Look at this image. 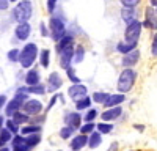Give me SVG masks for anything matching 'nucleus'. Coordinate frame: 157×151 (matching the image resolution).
I'll return each instance as SVG.
<instances>
[{"mask_svg":"<svg viewBox=\"0 0 157 151\" xmlns=\"http://www.w3.org/2000/svg\"><path fill=\"white\" fill-rule=\"evenodd\" d=\"M137 79H138V72L135 68H121L120 74H118V80H116V91L127 95L135 87Z\"/></svg>","mask_w":157,"mask_h":151,"instance_id":"obj_1","label":"nucleus"},{"mask_svg":"<svg viewBox=\"0 0 157 151\" xmlns=\"http://www.w3.org/2000/svg\"><path fill=\"white\" fill-rule=\"evenodd\" d=\"M38 54H39V47L35 41H27L22 49H19V63L17 65L22 69H29L35 66V63L38 61Z\"/></svg>","mask_w":157,"mask_h":151,"instance_id":"obj_2","label":"nucleus"},{"mask_svg":"<svg viewBox=\"0 0 157 151\" xmlns=\"http://www.w3.org/2000/svg\"><path fill=\"white\" fill-rule=\"evenodd\" d=\"M33 17V2L32 0H19L17 3H14L11 10V21L13 22H30Z\"/></svg>","mask_w":157,"mask_h":151,"instance_id":"obj_3","label":"nucleus"},{"mask_svg":"<svg viewBox=\"0 0 157 151\" xmlns=\"http://www.w3.org/2000/svg\"><path fill=\"white\" fill-rule=\"evenodd\" d=\"M47 29H49V38L54 43L60 41L68 33V27H66L64 19H60V16H55V14H50L47 21Z\"/></svg>","mask_w":157,"mask_h":151,"instance_id":"obj_4","label":"nucleus"},{"mask_svg":"<svg viewBox=\"0 0 157 151\" xmlns=\"http://www.w3.org/2000/svg\"><path fill=\"white\" fill-rule=\"evenodd\" d=\"M141 32H143V24H141L140 19H135L130 24H126L124 40H127V41H140Z\"/></svg>","mask_w":157,"mask_h":151,"instance_id":"obj_5","label":"nucleus"},{"mask_svg":"<svg viewBox=\"0 0 157 151\" xmlns=\"http://www.w3.org/2000/svg\"><path fill=\"white\" fill-rule=\"evenodd\" d=\"M143 29H148L151 32H157V13L152 6H146L143 11Z\"/></svg>","mask_w":157,"mask_h":151,"instance_id":"obj_6","label":"nucleus"},{"mask_svg":"<svg viewBox=\"0 0 157 151\" xmlns=\"http://www.w3.org/2000/svg\"><path fill=\"white\" fill-rule=\"evenodd\" d=\"M21 110L25 112L30 117H35V115H38V113H43L44 112V104L39 99H36V98H29L22 104V109Z\"/></svg>","mask_w":157,"mask_h":151,"instance_id":"obj_7","label":"nucleus"},{"mask_svg":"<svg viewBox=\"0 0 157 151\" xmlns=\"http://www.w3.org/2000/svg\"><path fill=\"white\" fill-rule=\"evenodd\" d=\"M32 24L30 22H19L14 25V43L16 41H21V43H25L29 41V38L32 35Z\"/></svg>","mask_w":157,"mask_h":151,"instance_id":"obj_8","label":"nucleus"},{"mask_svg":"<svg viewBox=\"0 0 157 151\" xmlns=\"http://www.w3.org/2000/svg\"><path fill=\"white\" fill-rule=\"evenodd\" d=\"M63 87V77L60 71H52L49 72L47 79H46V88H47V93H57L60 88Z\"/></svg>","mask_w":157,"mask_h":151,"instance_id":"obj_9","label":"nucleus"},{"mask_svg":"<svg viewBox=\"0 0 157 151\" xmlns=\"http://www.w3.org/2000/svg\"><path fill=\"white\" fill-rule=\"evenodd\" d=\"M74 49L75 46H71V47H66V49H63L61 52L57 54L58 57V66L60 69H68L69 66H72V58H74Z\"/></svg>","mask_w":157,"mask_h":151,"instance_id":"obj_10","label":"nucleus"},{"mask_svg":"<svg viewBox=\"0 0 157 151\" xmlns=\"http://www.w3.org/2000/svg\"><path fill=\"white\" fill-rule=\"evenodd\" d=\"M68 98L72 101V103H75V101L78 99H82L88 95V87L83 85L82 82L80 83H71V87L68 88V91H66Z\"/></svg>","mask_w":157,"mask_h":151,"instance_id":"obj_11","label":"nucleus"},{"mask_svg":"<svg viewBox=\"0 0 157 151\" xmlns=\"http://www.w3.org/2000/svg\"><path fill=\"white\" fill-rule=\"evenodd\" d=\"M140 60H141V52L137 47V49L132 50V52L121 55V68H135Z\"/></svg>","mask_w":157,"mask_h":151,"instance_id":"obj_12","label":"nucleus"},{"mask_svg":"<svg viewBox=\"0 0 157 151\" xmlns=\"http://www.w3.org/2000/svg\"><path fill=\"white\" fill-rule=\"evenodd\" d=\"M63 121H64V124L66 126H71V128H74L75 131L82 126V123H83V118H82V113L80 112H77V110H69V112H66L64 113V117H63Z\"/></svg>","mask_w":157,"mask_h":151,"instance_id":"obj_13","label":"nucleus"},{"mask_svg":"<svg viewBox=\"0 0 157 151\" xmlns=\"http://www.w3.org/2000/svg\"><path fill=\"white\" fill-rule=\"evenodd\" d=\"M101 115V120L102 121H109V123H113L116 121L118 118H120L123 115V106H116V107H109L105 109L102 113H99Z\"/></svg>","mask_w":157,"mask_h":151,"instance_id":"obj_14","label":"nucleus"},{"mask_svg":"<svg viewBox=\"0 0 157 151\" xmlns=\"http://www.w3.org/2000/svg\"><path fill=\"white\" fill-rule=\"evenodd\" d=\"M41 72H39V69L36 68V66H32V68H29V69H25V77H24V85H27V87H30V85H36V83H39L41 82Z\"/></svg>","mask_w":157,"mask_h":151,"instance_id":"obj_15","label":"nucleus"},{"mask_svg":"<svg viewBox=\"0 0 157 151\" xmlns=\"http://www.w3.org/2000/svg\"><path fill=\"white\" fill-rule=\"evenodd\" d=\"M86 145H88V135L80 134V132H78L77 135L74 134L72 138H71V142H69L71 151H80V149H83Z\"/></svg>","mask_w":157,"mask_h":151,"instance_id":"obj_16","label":"nucleus"},{"mask_svg":"<svg viewBox=\"0 0 157 151\" xmlns=\"http://www.w3.org/2000/svg\"><path fill=\"white\" fill-rule=\"evenodd\" d=\"M124 101H126V95L124 93H110L107 96V99L104 101V107L109 109V107H116V106H123L124 104Z\"/></svg>","mask_w":157,"mask_h":151,"instance_id":"obj_17","label":"nucleus"},{"mask_svg":"<svg viewBox=\"0 0 157 151\" xmlns=\"http://www.w3.org/2000/svg\"><path fill=\"white\" fill-rule=\"evenodd\" d=\"M22 104H24V103H21L19 99H16L14 96H13L10 101H6V104H5V107H3L5 117H6V118H11L16 112H19V110L22 109Z\"/></svg>","mask_w":157,"mask_h":151,"instance_id":"obj_18","label":"nucleus"},{"mask_svg":"<svg viewBox=\"0 0 157 151\" xmlns=\"http://www.w3.org/2000/svg\"><path fill=\"white\" fill-rule=\"evenodd\" d=\"M137 47H138V41H127V40H124V38H123L121 41H118L116 46H115L116 52H118V54H121V55L132 52V50L137 49Z\"/></svg>","mask_w":157,"mask_h":151,"instance_id":"obj_19","label":"nucleus"},{"mask_svg":"<svg viewBox=\"0 0 157 151\" xmlns=\"http://www.w3.org/2000/svg\"><path fill=\"white\" fill-rule=\"evenodd\" d=\"M71 46H75V36L71 35V33H66L60 41L55 43V54L61 52L63 49H66V47H71Z\"/></svg>","mask_w":157,"mask_h":151,"instance_id":"obj_20","label":"nucleus"},{"mask_svg":"<svg viewBox=\"0 0 157 151\" xmlns=\"http://www.w3.org/2000/svg\"><path fill=\"white\" fill-rule=\"evenodd\" d=\"M120 16H121V21H123L124 24H130L132 21L138 19V11H137V8H126V6H121Z\"/></svg>","mask_w":157,"mask_h":151,"instance_id":"obj_21","label":"nucleus"},{"mask_svg":"<svg viewBox=\"0 0 157 151\" xmlns=\"http://www.w3.org/2000/svg\"><path fill=\"white\" fill-rule=\"evenodd\" d=\"M38 63L39 66L47 69L50 66V49L44 47V49H39V54H38Z\"/></svg>","mask_w":157,"mask_h":151,"instance_id":"obj_22","label":"nucleus"},{"mask_svg":"<svg viewBox=\"0 0 157 151\" xmlns=\"http://www.w3.org/2000/svg\"><path fill=\"white\" fill-rule=\"evenodd\" d=\"M101 143H102V134L99 131H93L88 135V145H86L88 148L96 149L98 146H101Z\"/></svg>","mask_w":157,"mask_h":151,"instance_id":"obj_23","label":"nucleus"},{"mask_svg":"<svg viewBox=\"0 0 157 151\" xmlns=\"http://www.w3.org/2000/svg\"><path fill=\"white\" fill-rule=\"evenodd\" d=\"M74 104H75V110H77V112H83V110H88L91 106H93V99H91L90 95H86L85 98L75 101Z\"/></svg>","mask_w":157,"mask_h":151,"instance_id":"obj_24","label":"nucleus"},{"mask_svg":"<svg viewBox=\"0 0 157 151\" xmlns=\"http://www.w3.org/2000/svg\"><path fill=\"white\" fill-rule=\"evenodd\" d=\"M41 131H43V126L29 123V124H24V126H21V131H19V134H22V135H30V134H38V132H41Z\"/></svg>","mask_w":157,"mask_h":151,"instance_id":"obj_25","label":"nucleus"},{"mask_svg":"<svg viewBox=\"0 0 157 151\" xmlns=\"http://www.w3.org/2000/svg\"><path fill=\"white\" fill-rule=\"evenodd\" d=\"M27 93H29V95H35V96H43V95H46V93H47L46 83L39 82V83H36V85L27 87Z\"/></svg>","mask_w":157,"mask_h":151,"instance_id":"obj_26","label":"nucleus"},{"mask_svg":"<svg viewBox=\"0 0 157 151\" xmlns=\"http://www.w3.org/2000/svg\"><path fill=\"white\" fill-rule=\"evenodd\" d=\"M85 55H86V50L82 44H75V49H74V58H72V63L74 65H78L85 60Z\"/></svg>","mask_w":157,"mask_h":151,"instance_id":"obj_27","label":"nucleus"},{"mask_svg":"<svg viewBox=\"0 0 157 151\" xmlns=\"http://www.w3.org/2000/svg\"><path fill=\"white\" fill-rule=\"evenodd\" d=\"M39 143H41V132H38V134H30V135H25V145H27L30 149L36 148Z\"/></svg>","mask_w":157,"mask_h":151,"instance_id":"obj_28","label":"nucleus"},{"mask_svg":"<svg viewBox=\"0 0 157 151\" xmlns=\"http://www.w3.org/2000/svg\"><path fill=\"white\" fill-rule=\"evenodd\" d=\"M11 118H13V121L17 123L19 126H24V124H29V123H30V115H27V113L22 112V110L16 112Z\"/></svg>","mask_w":157,"mask_h":151,"instance_id":"obj_29","label":"nucleus"},{"mask_svg":"<svg viewBox=\"0 0 157 151\" xmlns=\"http://www.w3.org/2000/svg\"><path fill=\"white\" fill-rule=\"evenodd\" d=\"M113 129H115L113 123H109V121H101V123H98V124H96V131H99L102 135L113 132Z\"/></svg>","mask_w":157,"mask_h":151,"instance_id":"obj_30","label":"nucleus"},{"mask_svg":"<svg viewBox=\"0 0 157 151\" xmlns=\"http://www.w3.org/2000/svg\"><path fill=\"white\" fill-rule=\"evenodd\" d=\"M98 117H99V112H98V109H94V107H90L88 110H85V115H82L83 123H93Z\"/></svg>","mask_w":157,"mask_h":151,"instance_id":"obj_31","label":"nucleus"},{"mask_svg":"<svg viewBox=\"0 0 157 151\" xmlns=\"http://www.w3.org/2000/svg\"><path fill=\"white\" fill-rule=\"evenodd\" d=\"M58 134H60V138H63V140H71L72 135L75 134V129L71 128V126H66V124H64L63 128L60 129Z\"/></svg>","mask_w":157,"mask_h":151,"instance_id":"obj_32","label":"nucleus"},{"mask_svg":"<svg viewBox=\"0 0 157 151\" xmlns=\"http://www.w3.org/2000/svg\"><path fill=\"white\" fill-rule=\"evenodd\" d=\"M64 72H66V77H68V80L71 83H80L82 82V79L75 74V68L74 66H69L68 69H64Z\"/></svg>","mask_w":157,"mask_h":151,"instance_id":"obj_33","label":"nucleus"},{"mask_svg":"<svg viewBox=\"0 0 157 151\" xmlns=\"http://www.w3.org/2000/svg\"><path fill=\"white\" fill-rule=\"evenodd\" d=\"M110 93L109 91H94L93 95H91V99H93L94 104H104V101L107 99Z\"/></svg>","mask_w":157,"mask_h":151,"instance_id":"obj_34","label":"nucleus"},{"mask_svg":"<svg viewBox=\"0 0 157 151\" xmlns=\"http://www.w3.org/2000/svg\"><path fill=\"white\" fill-rule=\"evenodd\" d=\"M93 131H96V123H82V126L78 128V132L80 134H85V135H90Z\"/></svg>","mask_w":157,"mask_h":151,"instance_id":"obj_35","label":"nucleus"},{"mask_svg":"<svg viewBox=\"0 0 157 151\" xmlns=\"http://www.w3.org/2000/svg\"><path fill=\"white\" fill-rule=\"evenodd\" d=\"M5 128L10 131V132H13V134H19V131H21V126L17 124V123H14L13 121V118H6L5 120Z\"/></svg>","mask_w":157,"mask_h":151,"instance_id":"obj_36","label":"nucleus"},{"mask_svg":"<svg viewBox=\"0 0 157 151\" xmlns=\"http://www.w3.org/2000/svg\"><path fill=\"white\" fill-rule=\"evenodd\" d=\"M6 58L10 63H19V49L17 47H13L6 52Z\"/></svg>","mask_w":157,"mask_h":151,"instance_id":"obj_37","label":"nucleus"},{"mask_svg":"<svg viewBox=\"0 0 157 151\" xmlns=\"http://www.w3.org/2000/svg\"><path fill=\"white\" fill-rule=\"evenodd\" d=\"M46 118H47V113H38V115H35V117H30V123L32 124L43 126L44 121H46Z\"/></svg>","mask_w":157,"mask_h":151,"instance_id":"obj_38","label":"nucleus"},{"mask_svg":"<svg viewBox=\"0 0 157 151\" xmlns=\"http://www.w3.org/2000/svg\"><path fill=\"white\" fill-rule=\"evenodd\" d=\"M58 2L60 0H46V10L49 14H54L58 8Z\"/></svg>","mask_w":157,"mask_h":151,"instance_id":"obj_39","label":"nucleus"},{"mask_svg":"<svg viewBox=\"0 0 157 151\" xmlns=\"http://www.w3.org/2000/svg\"><path fill=\"white\" fill-rule=\"evenodd\" d=\"M13 135H14V134H13V132H10L6 128H5V126H3V128L2 129H0V138H2V140L8 145L10 142H11V138H13Z\"/></svg>","mask_w":157,"mask_h":151,"instance_id":"obj_40","label":"nucleus"},{"mask_svg":"<svg viewBox=\"0 0 157 151\" xmlns=\"http://www.w3.org/2000/svg\"><path fill=\"white\" fill-rule=\"evenodd\" d=\"M24 143H25V135H22V134H16V135H13L11 142H10L11 148H13V146H17V145H24Z\"/></svg>","mask_w":157,"mask_h":151,"instance_id":"obj_41","label":"nucleus"},{"mask_svg":"<svg viewBox=\"0 0 157 151\" xmlns=\"http://www.w3.org/2000/svg\"><path fill=\"white\" fill-rule=\"evenodd\" d=\"M58 103V93H54L52 95V98H50V101H49V104L44 107V113H49L52 109H54V106Z\"/></svg>","mask_w":157,"mask_h":151,"instance_id":"obj_42","label":"nucleus"},{"mask_svg":"<svg viewBox=\"0 0 157 151\" xmlns=\"http://www.w3.org/2000/svg\"><path fill=\"white\" fill-rule=\"evenodd\" d=\"M151 55L154 58H157V32H152V38H151Z\"/></svg>","mask_w":157,"mask_h":151,"instance_id":"obj_43","label":"nucleus"},{"mask_svg":"<svg viewBox=\"0 0 157 151\" xmlns=\"http://www.w3.org/2000/svg\"><path fill=\"white\" fill-rule=\"evenodd\" d=\"M120 3L121 6H126V8H137L141 3V0H120Z\"/></svg>","mask_w":157,"mask_h":151,"instance_id":"obj_44","label":"nucleus"},{"mask_svg":"<svg viewBox=\"0 0 157 151\" xmlns=\"http://www.w3.org/2000/svg\"><path fill=\"white\" fill-rule=\"evenodd\" d=\"M39 35L43 38H49V29L46 22H39Z\"/></svg>","mask_w":157,"mask_h":151,"instance_id":"obj_45","label":"nucleus"},{"mask_svg":"<svg viewBox=\"0 0 157 151\" xmlns=\"http://www.w3.org/2000/svg\"><path fill=\"white\" fill-rule=\"evenodd\" d=\"M10 6H11V3L8 0H0V11H8Z\"/></svg>","mask_w":157,"mask_h":151,"instance_id":"obj_46","label":"nucleus"},{"mask_svg":"<svg viewBox=\"0 0 157 151\" xmlns=\"http://www.w3.org/2000/svg\"><path fill=\"white\" fill-rule=\"evenodd\" d=\"M11 151H32V149H30V148H29L27 145L24 143V145H17V146H13V148H11Z\"/></svg>","mask_w":157,"mask_h":151,"instance_id":"obj_47","label":"nucleus"},{"mask_svg":"<svg viewBox=\"0 0 157 151\" xmlns=\"http://www.w3.org/2000/svg\"><path fill=\"white\" fill-rule=\"evenodd\" d=\"M24 77H25V69H19L17 72H16V79L19 80V82H24Z\"/></svg>","mask_w":157,"mask_h":151,"instance_id":"obj_48","label":"nucleus"},{"mask_svg":"<svg viewBox=\"0 0 157 151\" xmlns=\"http://www.w3.org/2000/svg\"><path fill=\"white\" fill-rule=\"evenodd\" d=\"M6 101H8L6 95H0V112L3 110V107H5V104H6Z\"/></svg>","mask_w":157,"mask_h":151,"instance_id":"obj_49","label":"nucleus"},{"mask_svg":"<svg viewBox=\"0 0 157 151\" xmlns=\"http://www.w3.org/2000/svg\"><path fill=\"white\" fill-rule=\"evenodd\" d=\"M118 148H120V143H118V142H112V145L107 148V151H118Z\"/></svg>","mask_w":157,"mask_h":151,"instance_id":"obj_50","label":"nucleus"},{"mask_svg":"<svg viewBox=\"0 0 157 151\" xmlns=\"http://www.w3.org/2000/svg\"><path fill=\"white\" fill-rule=\"evenodd\" d=\"M134 129H137L138 132H143L145 131V124H134Z\"/></svg>","mask_w":157,"mask_h":151,"instance_id":"obj_51","label":"nucleus"},{"mask_svg":"<svg viewBox=\"0 0 157 151\" xmlns=\"http://www.w3.org/2000/svg\"><path fill=\"white\" fill-rule=\"evenodd\" d=\"M148 2H149V6H152L157 13V0H148Z\"/></svg>","mask_w":157,"mask_h":151,"instance_id":"obj_52","label":"nucleus"},{"mask_svg":"<svg viewBox=\"0 0 157 151\" xmlns=\"http://www.w3.org/2000/svg\"><path fill=\"white\" fill-rule=\"evenodd\" d=\"M3 126H5V118H3L2 115H0V129H2Z\"/></svg>","mask_w":157,"mask_h":151,"instance_id":"obj_53","label":"nucleus"},{"mask_svg":"<svg viewBox=\"0 0 157 151\" xmlns=\"http://www.w3.org/2000/svg\"><path fill=\"white\" fill-rule=\"evenodd\" d=\"M0 151H11V148L5 145V146H2V148H0Z\"/></svg>","mask_w":157,"mask_h":151,"instance_id":"obj_54","label":"nucleus"},{"mask_svg":"<svg viewBox=\"0 0 157 151\" xmlns=\"http://www.w3.org/2000/svg\"><path fill=\"white\" fill-rule=\"evenodd\" d=\"M8 2H10L11 5H14V3H17V2H19V0H8Z\"/></svg>","mask_w":157,"mask_h":151,"instance_id":"obj_55","label":"nucleus"},{"mask_svg":"<svg viewBox=\"0 0 157 151\" xmlns=\"http://www.w3.org/2000/svg\"><path fill=\"white\" fill-rule=\"evenodd\" d=\"M5 145H6V143H5V142L2 140V138H0V148H2V146H5Z\"/></svg>","mask_w":157,"mask_h":151,"instance_id":"obj_56","label":"nucleus"},{"mask_svg":"<svg viewBox=\"0 0 157 151\" xmlns=\"http://www.w3.org/2000/svg\"><path fill=\"white\" fill-rule=\"evenodd\" d=\"M60 151H61V149H60Z\"/></svg>","mask_w":157,"mask_h":151,"instance_id":"obj_57","label":"nucleus"}]
</instances>
